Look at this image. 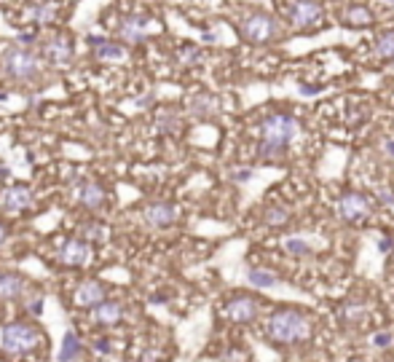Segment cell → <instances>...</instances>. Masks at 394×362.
Listing matches in <instances>:
<instances>
[{
  "instance_id": "cell-22",
  "label": "cell",
  "mask_w": 394,
  "mask_h": 362,
  "mask_svg": "<svg viewBox=\"0 0 394 362\" xmlns=\"http://www.w3.org/2000/svg\"><path fill=\"white\" fill-rule=\"evenodd\" d=\"M379 54L381 57H394V35H386L379 41Z\"/></svg>"
},
{
  "instance_id": "cell-19",
  "label": "cell",
  "mask_w": 394,
  "mask_h": 362,
  "mask_svg": "<svg viewBox=\"0 0 394 362\" xmlns=\"http://www.w3.org/2000/svg\"><path fill=\"white\" fill-rule=\"evenodd\" d=\"M78 354H81L78 335L76 333H67V335H64V341H62V349H60V354H57V360L60 362H76Z\"/></svg>"
},
{
  "instance_id": "cell-7",
  "label": "cell",
  "mask_w": 394,
  "mask_h": 362,
  "mask_svg": "<svg viewBox=\"0 0 394 362\" xmlns=\"http://www.w3.org/2000/svg\"><path fill=\"white\" fill-rule=\"evenodd\" d=\"M32 204V194L30 188H25V185H11V188H6L3 194H0V207L6 212H25L27 207Z\"/></svg>"
},
{
  "instance_id": "cell-11",
  "label": "cell",
  "mask_w": 394,
  "mask_h": 362,
  "mask_svg": "<svg viewBox=\"0 0 394 362\" xmlns=\"http://www.w3.org/2000/svg\"><path fill=\"white\" fill-rule=\"evenodd\" d=\"M73 301H76V306H81V309H94L100 301H105V290H102V285H100L97 279H86V282L78 285Z\"/></svg>"
},
{
  "instance_id": "cell-17",
  "label": "cell",
  "mask_w": 394,
  "mask_h": 362,
  "mask_svg": "<svg viewBox=\"0 0 394 362\" xmlns=\"http://www.w3.org/2000/svg\"><path fill=\"white\" fill-rule=\"evenodd\" d=\"M91 48H94V54L100 57V60H123L126 57V51H123L118 43H110V41H102V38H97V35H91L89 38Z\"/></svg>"
},
{
  "instance_id": "cell-6",
  "label": "cell",
  "mask_w": 394,
  "mask_h": 362,
  "mask_svg": "<svg viewBox=\"0 0 394 362\" xmlns=\"http://www.w3.org/2000/svg\"><path fill=\"white\" fill-rule=\"evenodd\" d=\"M260 311V303L255 298H250V295H239V298H233V301L226 306V317L231 322H252V319L258 317Z\"/></svg>"
},
{
  "instance_id": "cell-13",
  "label": "cell",
  "mask_w": 394,
  "mask_h": 362,
  "mask_svg": "<svg viewBox=\"0 0 394 362\" xmlns=\"http://www.w3.org/2000/svg\"><path fill=\"white\" fill-rule=\"evenodd\" d=\"M76 199L83 204V207L97 210V207H102V204H105V188H102V185H97V182H83V185H78L76 188Z\"/></svg>"
},
{
  "instance_id": "cell-12",
  "label": "cell",
  "mask_w": 394,
  "mask_h": 362,
  "mask_svg": "<svg viewBox=\"0 0 394 362\" xmlns=\"http://www.w3.org/2000/svg\"><path fill=\"white\" fill-rule=\"evenodd\" d=\"M244 35L250 38V41H255V43H263V41H269L273 35V22L269 19V16L263 14H255L250 16L247 22H244Z\"/></svg>"
},
{
  "instance_id": "cell-14",
  "label": "cell",
  "mask_w": 394,
  "mask_h": 362,
  "mask_svg": "<svg viewBox=\"0 0 394 362\" xmlns=\"http://www.w3.org/2000/svg\"><path fill=\"white\" fill-rule=\"evenodd\" d=\"M148 35V22L142 16H126L121 22V38L126 43H140Z\"/></svg>"
},
{
  "instance_id": "cell-20",
  "label": "cell",
  "mask_w": 394,
  "mask_h": 362,
  "mask_svg": "<svg viewBox=\"0 0 394 362\" xmlns=\"http://www.w3.org/2000/svg\"><path fill=\"white\" fill-rule=\"evenodd\" d=\"M54 14H57V8H54L51 3H38L30 11L32 22H38V25H48V22L54 19Z\"/></svg>"
},
{
  "instance_id": "cell-18",
  "label": "cell",
  "mask_w": 394,
  "mask_h": 362,
  "mask_svg": "<svg viewBox=\"0 0 394 362\" xmlns=\"http://www.w3.org/2000/svg\"><path fill=\"white\" fill-rule=\"evenodd\" d=\"M319 19V8L314 3H308V0H301L295 8H292V22L298 25V27H308V25H314Z\"/></svg>"
},
{
  "instance_id": "cell-1",
  "label": "cell",
  "mask_w": 394,
  "mask_h": 362,
  "mask_svg": "<svg viewBox=\"0 0 394 362\" xmlns=\"http://www.w3.org/2000/svg\"><path fill=\"white\" fill-rule=\"evenodd\" d=\"M266 333L276 344H301L311 335V322L306 314L295 311V309H282V311H273L269 317Z\"/></svg>"
},
{
  "instance_id": "cell-26",
  "label": "cell",
  "mask_w": 394,
  "mask_h": 362,
  "mask_svg": "<svg viewBox=\"0 0 394 362\" xmlns=\"http://www.w3.org/2000/svg\"><path fill=\"white\" fill-rule=\"evenodd\" d=\"M389 3H394V0H389Z\"/></svg>"
},
{
  "instance_id": "cell-5",
  "label": "cell",
  "mask_w": 394,
  "mask_h": 362,
  "mask_svg": "<svg viewBox=\"0 0 394 362\" xmlns=\"http://www.w3.org/2000/svg\"><path fill=\"white\" fill-rule=\"evenodd\" d=\"M43 60L54 67H67L73 62V43L70 38H54L43 43Z\"/></svg>"
},
{
  "instance_id": "cell-4",
  "label": "cell",
  "mask_w": 394,
  "mask_h": 362,
  "mask_svg": "<svg viewBox=\"0 0 394 362\" xmlns=\"http://www.w3.org/2000/svg\"><path fill=\"white\" fill-rule=\"evenodd\" d=\"M295 135V121L290 119V116H271V119H266L263 123V148L266 151H279V148H285L290 140Z\"/></svg>"
},
{
  "instance_id": "cell-8",
  "label": "cell",
  "mask_w": 394,
  "mask_h": 362,
  "mask_svg": "<svg viewBox=\"0 0 394 362\" xmlns=\"http://www.w3.org/2000/svg\"><path fill=\"white\" fill-rule=\"evenodd\" d=\"M91 255H94V253H91V247L81 239H70L60 250V260L64 263V266H73V269L91 263Z\"/></svg>"
},
{
  "instance_id": "cell-24",
  "label": "cell",
  "mask_w": 394,
  "mask_h": 362,
  "mask_svg": "<svg viewBox=\"0 0 394 362\" xmlns=\"http://www.w3.org/2000/svg\"><path fill=\"white\" fill-rule=\"evenodd\" d=\"M285 220H287V215H285L282 210H271V212H269V223H285Z\"/></svg>"
},
{
  "instance_id": "cell-21",
  "label": "cell",
  "mask_w": 394,
  "mask_h": 362,
  "mask_svg": "<svg viewBox=\"0 0 394 362\" xmlns=\"http://www.w3.org/2000/svg\"><path fill=\"white\" fill-rule=\"evenodd\" d=\"M250 279H252V285H258V287L273 285V276L271 274H266V272H250Z\"/></svg>"
},
{
  "instance_id": "cell-16",
  "label": "cell",
  "mask_w": 394,
  "mask_h": 362,
  "mask_svg": "<svg viewBox=\"0 0 394 362\" xmlns=\"http://www.w3.org/2000/svg\"><path fill=\"white\" fill-rule=\"evenodd\" d=\"M94 319L100 325H116L121 319V303L118 301H100L94 306Z\"/></svg>"
},
{
  "instance_id": "cell-9",
  "label": "cell",
  "mask_w": 394,
  "mask_h": 362,
  "mask_svg": "<svg viewBox=\"0 0 394 362\" xmlns=\"http://www.w3.org/2000/svg\"><path fill=\"white\" fill-rule=\"evenodd\" d=\"M338 210L344 215V220H349V223H362L365 217L370 215V207H367V201L360 194H346L341 199Z\"/></svg>"
},
{
  "instance_id": "cell-23",
  "label": "cell",
  "mask_w": 394,
  "mask_h": 362,
  "mask_svg": "<svg viewBox=\"0 0 394 362\" xmlns=\"http://www.w3.org/2000/svg\"><path fill=\"white\" fill-rule=\"evenodd\" d=\"M83 234H86L89 239H102L105 228H102V226H86V228H83Z\"/></svg>"
},
{
  "instance_id": "cell-10",
  "label": "cell",
  "mask_w": 394,
  "mask_h": 362,
  "mask_svg": "<svg viewBox=\"0 0 394 362\" xmlns=\"http://www.w3.org/2000/svg\"><path fill=\"white\" fill-rule=\"evenodd\" d=\"M177 220V210L167 201H156L151 207H145V223L153 228H169Z\"/></svg>"
},
{
  "instance_id": "cell-3",
  "label": "cell",
  "mask_w": 394,
  "mask_h": 362,
  "mask_svg": "<svg viewBox=\"0 0 394 362\" xmlns=\"http://www.w3.org/2000/svg\"><path fill=\"white\" fill-rule=\"evenodd\" d=\"M41 335L32 325H25V322H11L0 330V349L11 357H19V354H27L38 347Z\"/></svg>"
},
{
  "instance_id": "cell-25",
  "label": "cell",
  "mask_w": 394,
  "mask_h": 362,
  "mask_svg": "<svg viewBox=\"0 0 394 362\" xmlns=\"http://www.w3.org/2000/svg\"><path fill=\"white\" fill-rule=\"evenodd\" d=\"M6 234H8V228L0 223V244H3V239H6Z\"/></svg>"
},
{
  "instance_id": "cell-2",
  "label": "cell",
  "mask_w": 394,
  "mask_h": 362,
  "mask_svg": "<svg viewBox=\"0 0 394 362\" xmlns=\"http://www.w3.org/2000/svg\"><path fill=\"white\" fill-rule=\"evenodd\" d=\"M0 70L14 81H32L41 73V60L35 57L30 46L11 43L3 54H0Z\"/></svg>"
},
{
  "instance_id": "cell-15",
  "label": "cell",
  "mask_w": 394,
  "mask_h": 362,
  "mask_svg": "<svg viewBox=\"0 0 394 362\" xmlns=\"http://www.w3.org/2000/svg\"><path fill=\"white\" fill-rule=\"evenodd\" d=\"M25 293V279L19 274H0V298L14 301Z\"/></svg>"
}]
</instances>
